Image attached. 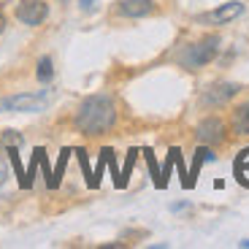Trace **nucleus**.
<instances>
[{
	"mask_svg": "<svg viewBox=\"0 0 249 249\" xmlns=\"http://www.w3.org/2000/svg\"><path fill=\"white\" fill-rule=\"evenodd\" d=\"M117 103L108 95H89L81 100V106L76 108L73 124L76 130L84 136H103L117 124Z\"/></svg>",
	"mask_w": 249,
	"mask_h": 249,
	"instance_id": "nucleus-1",
	"label": "nucleus"
},
{
	"mask_svg": "<svg viewBox=\"0 0 249 249\" xmlns=\"http://www.w3.org/2000/svg\"><path fill=\"white\" fill-rule=\"evenodd\" d=\"M217 54H219V36H206V38H200L198 44L187 46V49L181 52L179 60H181V65H184V68L195 71V68L209 65V62H212Z\"/></svg>",
	"mask_w": 249,
	"mask_h": 249,
	"instance_id": "nucleus-2",
	"label": "nucleus"
},
{
	"mask_svg": "<svg viewBox=\"0 0 249 249\" xmlns=\"http://www.w3.org/2000/svg\"><path fill=\"white\" fill-rule=\"evenodd\" d=\"M46 106V92H36V95H11V98L0 100V111H25V114H36Z\"/></svg>",
	"mask_w": 249,
	"mask_h": 249,
	"instance_id": "nucleus-3",
	"label": "nucleus"
},
{
	"mask_svg": "<svg viewBox=\"0 0 249 249\" xmlns=\"http://www.w3.org/2000/svg\"><path fill=\"white\" fill-rule=\"evenodd\" d=\"M238 92H241V84H236V81H217V84H212L209 89H203L200 103H203V106H225V103L233 100Z\"/></svg>",
	"mask_w": 249,
	"mask_h": 249,
	"instance_id": "nucleus-4",
	"label": "nucleus"
},
{
	"mask_svg": "<svg viewBox=\"0 0 249 249\" xmlns=\"http://www.w3.org/2000/svg\"><path fill=\"white\" fill-rule=\"evenodd\" d=\"M49 17V6L46 0H22L17 6V19L27 27H38L44 25V19Z\"/></svg>",
	"mask_w": 249,
	"mask_h": 249,
	"instance_id": "nucleus-5",
	"label": "nucleus"
},
{
	"mask_svg": "<svg viewBox=\"0 0 249 249\" xmlns=\"http://www.w3.org/2000/svg\"><path fill=\"white\" fill-rule=\"evenodd\" d=\"M195 138L206 146H217L225 141V122L219 117H206L203 122L195 127Z\"/></svg>",
	"mask_w": 249,
	"mask_h": 249,
	"instance_id": "nucleus-6",
	"label": "nucleus"
},
{
	"mask_svg": "<svg viewBox=\"0 0 249 249\" xmlns=\"http://www.w3.org/2000/svg\"><path fill=\"white\" fill-rule=\"evenodd\" d=\"M241 14H244V3L231 0V3H225V6H219V8H214V11L203 14L200 22H203V25H228V22H233V19L241 17Z\"/></svg>",
	"mask_w": 249,
	"mask_h": 249,
	"instance_id": "nucleus-7",
	"label": "nucleus"
},
{
	"mask_svg": "<svg viewBox=\"0 0 249 249\" xmlns=\"http://www.w3.org/2000/svg\"><path fill=\"white\" fill-rule=\"evenodd\" d=\"M155 11V0H122L117 6L119 17H127V19H141V17H149Z\"/></svg>",
	"mask_w": 249,
	"mask_h": 249,
	"instance_id": "nucleus-8",
	"label": "nucleus"
},
{
	"mask_svg": "<svg viewBox=\"0 0 249 249\" xmlns=\"http://www.w3.org/2000/svg\"><path fill=\"white\" fill-rule=\"evenodd\" d=\"M231 127L236 136H249V100L241 103V106H236V111L231 117Z\"/></svg>",
	"mask_w": 249,
	"mask_h": 249,
	"instance_id": "nucleus-9",
	"label": "nucleus"
},
{
	"mask_svg": "<svg viewBox=\"0 0 249 249\" xmlns=\"http://www.w3.org/2000/svg\"><path fill=\"white\" fill-rule=\"evenodd\" d=\"M214 160H217V155H214V152L209 149L206 143L195 149V157H193V171H190V187H193V181H195V176H198L200 165H203V162H214Z\"/></svg>",
	"mask_w": 249,
	"mask_h": 249,
	"instance_id": "nucleus-10",
	"label": "nucleus"
},
{
	"mask_svg": "<svg viewBox=\"0 0 249 249\" xmlns=\"http://www.w3.org/2000/svg\"><path fill=\"white\" fill-rule=\"evenodd\" d=\"M6 155H8V160H11V165H14V171H17V179H19V187H33L30 181H27V171L22 168V162H19V152H17V146H8L6 149Z\"/></svg>",
	"mask_w": 249,
	"mask_h": 249,
	"instance_id": "nucleus-11",
	"label": "nucleus"
},
{
	"mask_svg": "<svg viewBox=\"0 0 249 249\" xmlns=\"http://www.w3.org/2000/svg\"><path fill=\"white\" fill-rule=\"evenodd\" d=\"M68 155H71V149H62V152H60V160H57V168L52 171V179L46 181V184H49V190H57V187H60L62 171H65V162H68Z\"/></svg>",
	"mask_w": 249,
	"mask_h": 249,
	"instance_id": "nucleus-12",
	"label": "nucleus"
},
{
	"mask_svg": "<svg viewBox=\"0 0 249 249\" xmlns=\"http://www.w3.org/2000/svg\"><path fill=\"white\" fill-rule=\"evenodd\" d=\"M36 76H38V81H41V84H49L52 76H54V62H52V57H41V60H38Z\"/></svg>",
	"mask_w": 249,
	"mask_h": 249,
	"instance_id": "nucleus-13",
	"label": "nucleus"
},
{
	"mask_svg": "<svg viewBox=\"0 0 249 249\" xmlns=\"http://www.w3.org/2000/svg\"><path fill=\"white\" fill-rule=\"evenodd\" d=\"M0 143H3V149H8V146H22L25 143V138H22V133H17V130H6L3 133V138H0Z\"/></svg>",
	"mask_w": 249,
	"mask_h": 249,
	"instance_id": "nucleus-14",
	"label": "nucleus"
},
{
	"mask_svg": "<svg viewBox=\"0 0 249 249\" xmlns=\"http://www.w3.org/2000/svg\"><path fill=\"white\" fill-rule=\"evenodd\" d=\"M247 168L249 171V149H244L241 155L236 157V174H241V171Z\"/></svg>",
	"mask_w": 249,
	"mask_h": 249,
	"instance_id": "nucleus-15",
	"label": "nucleus"
},
{
	"mask_svg": "<svg viewBox=\"0 0 249 249\" xmlns=\"http://www.w3.org/2000/svg\"><path fill=\"white\" fill-rule=\"evenodd\" d=\"M6 179H8V165H6V160L0 157V187L6 184Z\"/></svg>",
	"mask_w": 249,
	"mask_h": 249,
	"instance_id": "nucleus-16",
	"label": "nucleus"
},
{
	"mask_svg": "<svg viewBox=\"0 0 249 249\" xmlns=\"http://www.w3.org/2000/svg\"><path fill=\"white\" fill-rule=\"evenodd\" d=\"M3 30H6V14L0 11V33H3Z\"/></svg>",
	"mask_w": 249,
	"mask_h": 249,
	"instance_id": "nucleus-17",
	"label": "nucleus"
},
{
	"mask_svg": "<svg viewBox=\"0 0 249 249\" xmlns=\"http://www.w3.org/2000/svg\"><path fill=\"white\" fill-rule=\"evenodd\" d=\"M79 3H81V8H84V11H87V8H89V6H92L95 0H79Z\"/></svg>",
	"mask_w": 249,
	"mask_h": 249,
	"instance_id": "nucleus-18",
	"label": "nucleus"
}]
</instances>
